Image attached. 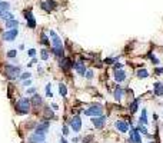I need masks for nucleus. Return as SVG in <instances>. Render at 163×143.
Listing matches in <instances>:
<instances>
[{
  "mask_svg": "<svg viewBox=\"0 0 163 143\" xmlns=\"http://www.w3.org/2000/svg\"><path fill=\"white\" fill-rule=\"evenodd\" d=\"M36 126H37V122H34V120H30V122L24 123V129H29V130H32V129L34 130V127Z\"/></svg>",
  "mask_w": 163,
  "mask_h": 143,
  "instance_id": "nucleus-30",
  "label": "nucleus"
},
{
  "mask_svg": "<svg viewBox=\"0 0 163 143\" xmlns=\"http://www.w3.org/2000/svg\"><path fill=\"white\" fill-rule=\"evenodd\" d=\"M30 105H32V109L39 110V109H40V106L43 105V99H42V96L37 95V93H34V95L30 97Z\"/></svg>",
  "mask_w": 163,
  "mask_h": 143,
  "instance_id": "nucleus-12",
  "label": "nucleus"
},
{
  "mask_svg": "<svg viewBox=\"0 0 163 143\" xmlns=\"http://www.w3.org/2000/svg\"><path fill=\"white\" fill-rule=\"evenodd\" d=\"M85 77L87 79V80H92V79L95 77V75H93V70H90V69H89V70H86V73H85Z\"/></svg>",
  "mask_w": 163,
  "mask_h": 143,
  "instance_id": "nucleus-38",
  "label": "nucleus"
},
{
  "mask_svg": "<svg viewBox=\"0 0 163 143\" xmlns=\"http://www.w3.org/2000/svg\"><path fill=\"white\" fill-rule=\"evenodd\" d=\"M116 62H119V57H106L105 60H103V65L112 66L113 63H116Z\"/></svg>",
  "mask_w": 163,
  "mask_h": 143,
  "instance_id": "nucleus-29",
  "label": "nucleus"
},
{
  "mask_svg": "<svg viewBox=\"0 0 163 143\" xmlns=\"http://www.w3.org/2000/svg\"><path fill=\"white\" fill-rule=\"evenodd\" d=\"M40 43L43 44V46H50V40H49V37L44 33L40 36Z\"/></svg>",
  "mask_w": 163,
  "mask_h": 143,
  "instance_id": "nucleus-31",
  "label": "nucleus"
},
{
  "mask_svg": "<svg viewBox=\"0 0 163 143\" xmlns=\"http://www.w3.org/2000/svg\"><path fill=\"white\" fill-rule=\"evenodd\" d=\"M42 142H46V135H43V133L33 132L27 137V143H42Z\"/></svg>",
  "mask_w": 163,
  "mask_h": 143,
  "instance_id": "nucleus-8",
  "label": "nucleus"
},
{
  "mask_svg": "<svg viewBox=\"0 0 163 143\" xmlns=\"http://www.w3.org/2000/svg\"><path fill=\"white\" fill-rule=\"evenodd\" d=\"M40 7L44 12L50 13L52 10H54V9L57 7V2H56V0H46V2H42L40 3Z\"/></svg>",
  "mask_w": 163,
  "mask_h": 143,
  "instance_id": "nucleus-11",
  "label": "nucleus"
},
{
  "mask_svg": "<svg viewBox=\"0 0 163 143\" xmlns=\"http://www.w3.org/2000/svg\"><path fill=\"white\" fill-rule=\"evenodd\" d=\"M42 143H46V142H42Z\"/></svg>",
  "mask_w": 163,
  "mask_h": 143,
  "instance_id": "nucleus-51",
  "label": "nucleus"
},
{
  "mask_svg": "<svg viewBox=\"0 0 163 143\" xmlns=\"http://www.w3.org/2000/svg\"><path fill=\"white\" fill-rule=\"evenodd\" d=\"M129 140L132 143H142V136H140V133L137 132L136 127L132 126V130L129 132Z\"/></svg>",
  "mask_w": 163,
  "mask_h": 143,
  "instance_id": "nucleus-15",
  "label": "nucleus"
},
{
  "mask_svg": "<svg viewBox=\"0 0 163 143\" xmlns=\"http://www.w3.org/2000/svg\"><path fill=\"white\" fill-rule=\"evenodd\" d=\"M50 39H52V47H63V40L57 36L54 30H50Z\"/></svg>",
  "mask_w": 163,
  "mask_h": 143,
  "instance_id": "nucleus-14",
  "label": "nucleus"
},
{
  "mask_svg": "<svg viewBox=\"0 0 163 143\" xmlns=\"http://www.w3.org/2000/svg\"><path fill=\"white\" fill-rule=\"evenodd\" d=\"M9 10H10V3H7V2H0V19H2V16Z\"/></svg>",
  "mask_w": 163,
  "mask_h": 143,
  "instance_id": "nucleus-25",
  "label": "nucleus"
},
{
  "mask_svg": "<svg viewBox=\"0 0 163 143\" xmlns=\"http://www.w3.org/2000/svg\"><path fill=\"white\" fill-rule=\"evenodd\" d=\"M37 72H39V73H44V69L40 65H39V66H37Z\"/></svg>",
  "mask_w": 163,
  "mask_h": 143,
  "instance_id": "nucleus-48",
  "label": "nucleus"
},
{
  "mask_svg": "<svg viewBox=\"0 0 163 143\" xmlns=\"http://www.w3.org/2000/svg\"><path fill=\"white\" fill-rule=\"evenodd\" d=\"M59 95H60L62 97H66V96H67V86L63 82L59 83Z\"/></svg>",
  "mask_w": 163,
  "mask_h": 143,
  "instance_id": "nucleus-27",
  "label": "nucleus"
},
{
  "mask_svg": "<svg viewBox=\"0 0 163 143\" xmlns=\"http://www.w3.org/2000/svg\"><path fill=\"white\" fill-rule=\"evenodd\" d=\"M147 123H149V120H147V110L143 109L142 113H140V119H139V125H143V126H147Z\"/></svg>",
  "mask_w": 163,
  "mask_h": 143,
  "instance_id": "nucleus-24",
  "label": "nucleus"
},
{
  "mask_svg": "<svg viewBox=\"0 0 163 143\" xmlns=\"http://www.w3.org/2000/svg\"><path fill=\"white\" fill-rule=\"evenodd\" d=\"M4 27H6V29H17V27H19V22L14 20V19L6 20V22H4Z\"/></svg>",
  "mask_w": 163,
  "mask_h": 143,
  "instance_id": "nucleus-26",
  "label": "nucleus"
},
{
  "mask_svg": "<svg viewBox=\"0 0 163 143\" xmlns=\"http://www.w3.org/2000/svg\"><path fill=\"white\" fill-rule=\"evenodd\" d=\"M27 56H29V57H34V56H36V49H29V50H27Z\"/></svg>",
  "mask_w": 163,
  "mask_h": 143,
  "instance_id": "nucleus-41",
  "label": "nucleus"
},
{
  "mask_svg": "<svg viewBox=\"0 0 163 143\" xmlns=\"http://www.w3.org/2000/svg\"><path fill=\"white\" fill-rule=\"evenodd\" d=\"M69 129H70V127H69L67 125H65V126L62 127V133H63V136H67L69 133H70V132H69Z\"/></svg>",
  "mask_w": 163,
  "mask_h": 143,
  "instance_id": "nucleus-40",
  "label": "nucleus"
},
{
  "mask_svg": "<svg viewBox=\"0 0 163 143\" xmlns=\"http://www.w3.org/2000/svg\"><path fill=\"white\" fill-rule=\"evenodd\" d=\"M52 119H54L53 110H52L49 106H44V109H43V120H49V122H50Z\"/></svg>",
  "mask_w": 163,
  "mask_h": 143,
  "instance_id": "nucleus-21",
  "label": "nucleus"
},
{
  "mask_svg": "<svg viewBox=\"0 0 163 143\" xmlns=\"http://www.w3.org/2000/svg\"><path fill=\"white\" fill-rule=\"evenodd\" d=\"M34 63H37V59H34V57H33L30 62H29V63H27V67H30V66H33Z\"/></svg>",
  "mask_w": 163,
  "mask_h": 143,
  "instance_id": "nucleus-45",
  "label": "nucleus"
},
{
  "mask_svg": "<svg viewBox=\"0 0 163 143\" xmlns=\"http://www.w3.org/2000/svg\"><path fill=\"white\" fill-rule=\"evenodd\" d=\"M60 143H67V140H66L65 137H62V139H60Z\"/></svg>",
  "mask_w": 163,
  "mask_h": 143,
  "instance_id": "nucleus-49",
  "label": "nucleus"
},
{
  "mask_svg": "<svg viewBox=\"0 0 163 143\" xmlns=\"http://www.w3.org/2000/svg\"><path fill=\"white\" fill-rule=\"evenodd\" d=\"M106 122H107V119H106V116H97V117H92V123L93 126L96 127L97 130H102L103 127H105Z\"/></svg>",
  "mask_w": 163,
  "mask_h": 143,
  "instance_id": "nucleus-10",
  "label": "nucleus"
},
{
  "mask_svg": "<svg viewBox=\"0 0 163 143\" xmlns=\"http://www.w3.org/2000/svg\"><path fill=\"white\" fill-rule=\"evenodd\" d=\"M16 113L20 116L29 115L32 110V105H30V99L29 97H20V99L16 102Z\"/></svg>",
  "mask_w": 163,
  "mask_h": 143,
  "instance_id": "nucleus-2",
  "label": "nucleus"
},
{
  "mask_svg": "<svg viewBox=\"0 0 163 143\" xmlns=\"http://www.w3.org/2000/svg\"><path fill=\"white\" fill-rule=\"evenodd\" d=\"M73 65H75V62L72 60L70 57H66V56L59 60V66H60L62 70H65V72H69L70 69H73Z\"/></svg>",
  "mask_w": 163,
  "mask_h": 143,
  "instance_id": "nucleus-7",
  "label": "nucleus"
},
{
  "mask_svg": "<svg viewBox=\"0 0 163 143\" xmlns=\"http://www.w3.org/2000/svg\"><path fill=\"white\" fill-rule=\"evenodd\" d=\"M24 19H26L27 22V27L29 29H36V19H34L33 13H32V10H26L24 12Z\"/></svg>",
  "mask_w": 163,
  "mask_h": 143,
  "instance_id": "nucleus-13",
  "label": "nucleus"
},
{
  "mask_svg": "<svg viewBox=\"0 0 163 143\" xmlns=\"http://www.w3.org/2000/svg\"><path fill=\"white\" fill-rule=\"evenodd\" d=\"M83 115L86 116H92V117H97V116L103 115V107L102 105H97V103H93L87 107V109H83Z\"/></svg>",
  "mask_w": 163,
  "mask_h": 143,
  "instance_id": "nucleus-3",
  "label": "nucleus"
},
{
  "mask_svg": "<svg viewBox=\"0 0 163 143\" xmlns=\"http://www.w3.org/2000/svg\"><path fill=\"white\" fill-rule=\"evenodd\" d=\"M30 85H32V80H30V79H27V80H24V82H23V86H24V87H29Z\"/></svg>",
  "mask_w": 163,
  "mask_h": 143,
  "instance_id": "nucleus-46",
  "label": "nucleus"
},
{
  "mask_svg": "<svg viewBox=\"0 0 163 143\" xmlns=\"http://www.w3.org/2000/svg\"><path fill=\"white\" fill-rule=\"evenodd\" d=\"M146 56L150 59V62H152V65H153V66H159V65H160V60H159V59H157L155 55H153V52H147V55H146Z\"/></svg>",
  "mask_w": 163,
  "mask_h": 143,
  "instance_id": "nucleus-28",
  "label": "nucleus"
},
{
  "mask_svg": "<svg viewBox=\"0 0 163 143\" xmlns=\"http://www.w3.org/2000/svg\"><path fill=\"white\" fill-rule=\"evenodd\" d=\"M73 69H75V70L77 72V75L85 76V73H86V65H85V63H83L82 60L75 62V65H73Z\"/></svg>",
  "mask_w": 163,
  "mask_h": 143,
  "instance_id": "nucleus-18",
  "label": "nucleus"
},
{
  "mask_svg": "<svg viewBox=\"0 0 163 143\" xmlns=\"http://www.w3.org/2000/svg\"><path fill=\"white\" fill-rule=\"evenodd\" d=\"M136 129H137V132H139V133H143V135H146V136L149 135V133H147V127L143 126V125H139V126L136 127Z\"/></svg>",
  "mask_w": 163,
  "mask_h": 143,
  "instance_id": "nucleus-33",
  "label": "nucleus"
},
{
  "mask_svg": "<svg viewBox=\"0 0 163 143\" xmlns=\"http://www.w3.org/2000/svg\"><path fill=\"white\" fill-rule=\"evenodd\" d=\"M50 83H47V85H46V87H44V89H46V96H47V97H50V99H52V97H53V92H52V90H50Z\"/></svg>",
  "mask_w": 163,
  "mask_h": 143,
  "instance_id": "nucleus-36",
  "label": "nucleus"
},
{
  "mask_svg": "<svg viewBox=\"0 0 163 143\" xmlns=\"http://www.w3.org/2000/svg\"><path fill=\"white\" fill-rule=\"evenodd\" d=\"M30 72H24V73H20L19 76V80H27V79H30Z\"/></svg>",
  "mask_w": 163,
  "mask_h": 143,
  "instance_id": "nucleus-35",
  "label": "nucleus"
},
{
  "mask_svg": "<svg viewBox=\"0 0 163 143\" xmlns=\"http://www.w3.org/2000/svg\"><path fill=\"white\" fill-rule=\"evenodd\" d=\"M22 73V67L19 65H10V63H7V65L3 66V75L6 76L9 80H16L19 79Z\"/></svg>",
  "mask_w": 163,
  "mask_h": 143,
  "instance_id": "nucleus-1",
  "label": "nucleus"
},
{
  "mask_svg": "<svg viewBox=\"0 0 163 143\" xmlns=\"http://www.w3.org/2000/svg\"><path fill=\"white\" fill-rule=\"evenodd\" d=\"M52 107H53V110H57L59 109V105H57V103H52Z\"/></svg>",
  "mask_w": 163,
  "mask_h": 143,
  "instance_id": "nucleus-47",
  "label": "nucleus"
},
{
  "mask_svg": "<svg viewBox=\"0 0 163 143\" xmlns=\"http://www.w3.org/2000/svg\"><path fill=\"white\" fill-rule=\"evenodd\" d=\"M136 76H137V79H147L150 75H149V72H147L145 67H140V69L136 70Z\"/></svg>",
  "mask_w": 163,
  "mask_h": 143,
  "instance_id": "nucleus-23",
  "label": "nucleus"
},
{
  "mask_svg": "<svg viewBox=\"0 0 163 143\" xmlns=\"http://www.w3.org/2000/svg\"><path fill=\"white\" fill-rule=\"evenodd\" d=\"M13 14H12V13H9V12H6V13H4L3 14V16H2V19H3V20L4 22H6V20H10V19H13Z\"/></svg>",
  "mask_w": 163,
  "mask_h": 143,
  "instance_id": "nucleus-39",
  "label": "nucleus"
},
{
  "mask_svg": "<svg viewBox=\"0 0 163 143\" xmlns=\"http://www.w3.org/2000/svg\"><path fill=\"white\" fill-rule=\"evenodd\" d=\"M49 127H50V122L49 120H40L37 123V126L34 127L33 132L34 133H43V135H47Z\"/></svg>",
  "mask_w": 163,
  "mask_h": 143,
  "instance_id": "nucleus-5",
  "label": "nucleus"
},
{
  "mask_svg": "<svg viewBox=\"0 0 163 143\" xmlns=\"http://www.w3.org/2000/svg\"><path fill=\"white\" fill-rule=\"evenodd\" d=\"M155 75H163V67H157L155 69Z\"/></svg>",
  "mask_w": 163,
  "mask_h": 143,
  "instance_id": "nucleus-44",
  "label": "nucleus"
},
{
  "mask_svg": "<svg viewBox=\"0 0 163 143\" xmlns=\"http://www.w3.org/2000/svg\"><path fill=\"white\" fill-rule=\"evenodd\" d=\"M149 143H153V142H149Z\"/></svg>",
  "mask_w": 163,
  "mask_h": 143,
  "instance_id": "nucleus-52",
  "label": "nucleus"
},
{
  "mask_svg": "<svg viewBox=\"0 0 163 143\" xmlns=\"http://www.w3.org/2000/svg\"><path fill=\"white\" fill-rule=\"evenodd\" d=\"M119 69H123V63H119V62H116V65L113 66V70H119Z\"/></svg>",
  "mask_w": 163,
  "mask_h": 143,
  "instance_id": "nucleus-43",
  "label": "nucleus"
},
{
  "mask_svg": "<svg viewBox=\"0 0 163 143\" xmlns=\"http://www.w3.org/2000/svg\"><path fill=\"white\" fill-rule=\"evenodd\" d=\"M125 89L122 87V86H116L115 90H113V97H115L116 102H120V100L125 97Z\"/></svg>",
  "mask_w": 163,
  "mask_h": 143,
  "instance_id": "nucleus-17",
  "label": "nucleus"
},
{
  "mask_svg": "<svg viewBox=\"0 0 163 143\" xmlns=\"http://www.w3.org/2000/svg\"><path fill=\"white\" fill-rule=\"evenodd\" d=\"M26 93H27V95H34V93H36V87H34V86H32V87H27Z\"/></svg>",
  "mask_w": 163,
  "mask_h": 143,
  "instance_id": "nucleus-42",
  "label": "nucleus"
},
{
  "mask_svg": "<svg viewBox=\"0 0 163 143\" xmlns=\"http://www.w3.org/2000/svg\"><path fill=\"white\" fill-rule=\"evenodd\" d=\"M113 77H115L116 83H123L126 80V72L123 69H119V70H113Z\"/></svg>",
  "mask_w": 163,
  "mask_h": 143,
  "instance_id": "nucleus-16",
  "label": "nucleus"
},
{
  "mask_svg": "<svg viewBox=\"0 0 163 143\" xmlns=\"http://www.w3.org/2000/svg\"><path fill=\"white\" fill-rule=\"evenodd\" d=\"M6 56H7L9 59H14V57L17 56V50H13V49H12V50H9V52L6 53Z\"/></svg>",
  "mask_w": 163,
  "mask_h": 143,
  "instance_id": "nucleus-37",
  "label": "nucleus"
},
{
  "mask_svg": "<svg viewBox=\"0 0 163 143\" xmlns=\"http://www.w3.org/2000/svg\"><path fill=\"white\" fill-rule=\"evenodd\" d=\"M153 95L156 97H162L163 96V83L155 82L153 83Z\"/></svg>",
  "mask_w": 163,
  "mask_h": 143,
  "instance_id": "nucleus-19",
  "label": "nucleus"
},
{
  "mask_svg": "<svg viewBox=\"0 0 163 143\" xmlns=\"http://www.w3.org/2000/svg\"><path fill=\"white\" fill-rule=\"evenodd\" d=\"M140 102H142V99L140 97H136V99H133L132 102H130V106H129V110H130V113L132 115H135L137 110H139V105H140Z\"/></svg>",
  "mask_w": 163,
  "mask_h": 143,
  "instance_id": "nucleus-20",
  "label": "nucleus"
},
{
  "mask_svg": "<svg viewBox=\"0 0 163 143\" xmlns=\"http://www.w3.org/2000/svg\"><path fill=\"white\" fill-rule=\"evenodd\" d=\"M52 53L60 60L62 57H65V46L63 47H52Z\"/></svg>",
  "mask_w": 163,
  "mask_h": 143,
  "instance_id": "nucleus-22",
  "label": "nucleus"
},
{
  "mask_svg": "<svg viewBox=\"0 0 163 143\" xmlns=\"http://www.w3.org/2000/svg\"><path fill=\"white\" fill-rule=\"evenodd\" d=\"M0 2H2V0H0Z\"/></svg>",
  "mask_w": 163,
  "mask_h": 143,
  "instance_id": "nucleus-53",
  "label": "nucleus"
},
{
  "mask_svg": "<svg viewBox=\"0 0 163 143\" xmlns=\"http://www.w3.org/2000/svg\"><path fill=\"white\" fill-rule=\"evenodd\" d=\"M93 140H95V136H93V135H87L86 137L82 139V143H92Z\"/></svg>",
  "mask_w": 163,
  "mask_h": 143,
  "instance_id": "nucleus-34",
  "label": "nucleus"
},
{
  "mask_svg": "<svg viewBox=\"0 0 163 143\" xmlns=\"http://www.w3.org/2000/svg\"><path fill=\"white\" fill-rule=\"evenodd\" d=\"M79 140H80V139H79V137H73V143H77Z\"/></svg>",
  "mask_w": 163,
  "mask_h": 143,
  "instance_id": "nucleus-50",
  "label": "nucleus"
},
{
  "mask_svg": "<svg viewBox=\"0 0 163 143\" xmlns=\"http://www.w3.org/2000/svg\"><path fill=\"white\" fill-rule=\"evenodd\" d=\"M17 36H19V30L17 29H9V30H6L2 34V39L6 42H14Z\"/></svg>",
  "mask_w": 163,
  "mask_h": 143,
  "instance_id": "nucleus-6",
  "label": "nucleus"
},
{
  "mask_svg": "<svg viewBox=\"0 0 163 143\" xmlns=\"http://www.w3.org/2000/svg\"><path fill=\"white\" fill-rule=\"evenodd\" d=\"M40 59L42 60H47L49 59V50L47 49H42L40 50Z\"/></svg>",
  "mask_w": 163,
  "mask_h": 143,
  "instance_id": "nucleus-32",
  "label": "nucleus"
},
{
  "mask_svg": "<svg viewBox=\"0 0 163 143\" xmlns=\"http://www.w3.org/2000/svg\"><path fill=\"white\" fill-rule=\"evenodd\" d=\"M69 127H70L72 130H75L76 133L80 132V129H82V119H80V116H79V115L73 116V117L69 120Z\"/></svg>",
  "mask_w": 163,
  "mask_h": 143,
  "instance_id": "nucleus-4",
  "label": "nucleus"
},
{
  "mask_svg": "<svg viewBox=\"0 0 163 143\" xmlns=\"http://www.w3.org/2000/svg\"><path fill=\"white\" fill-rule=\"evenodd\" d=\"M115 127H116V130L120 132V133H127L129 132V123L126 122V120H122V119L115 120Z\"/></svg>",
  "mask_w": 163,
  "mask_h": 143,
  "instance_id": "nucleus-9",
  "label": "nucleus"
}]
</instances>
